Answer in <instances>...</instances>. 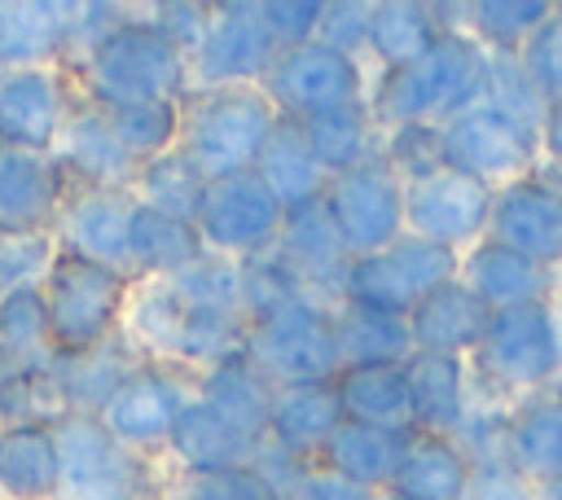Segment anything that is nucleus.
<instances>
[{
  "label": "nucleus",
  "instance_id": "nucleus-39",
  "mask_svg": "<svg viewBox=\"0 0 562 500\" xmlns=\"http://www.w3.org/2000/svg\"><path fill=\"white\" fill-rule=\"evenodd\" d=\"M553 9V0H470V35L487 53H522Z\"/></svg>",
  "mask_w": 562,
  "mask_h": 500
},
{
  "label": "nucleus",
  "instance_id": "nucleus-3",
  "mask_svg": "<svg viewBox=\"0 0 562 500\" xmlns=\"http://www.w3.org/2000/svg\"><path fill=\"white\" fill-rule=\"evenodd\" d=\"M92 92L105 110L136 101H180L189 83V53L154 22H119L88 53Z\"/></svg>",
  "mask_w": 562,
  "mask_h": 500
},
{
  "label": "nucleus",
  "instance_id": "nucleus-15",
  "mask_svg": "<svg viewBox=\"0 0 562 500\" xmlns=\"http://www.w3.org/2000/svg\"><path fill=\"white\" fill-rule=\"evenodd\" d=\"M277 254L294 268V276L329 307H338V294H342V276H347V246L325 211V197L316 202H303V206H290L285 219H281V237H277Z\"/></svg>",
  "mask_w": 562,
  "mask_h": 500
},
{
  "label": "nucleus",
  "instance_id": "nucleus-30",
  "mask_svg": "<svg viewBox=\"0 0 562 500\" xmlns=\"http://www.w3.org/2000/svg\"><path fill=\"white\" fill-rule=\"evenodd\" d=\"M342 417L364 421V425H391V430H413V408H408V377L400 368H342L334 377Z\"/></svg>",
  "mask_w": 562,
  "mask_h": 500
},
{
  "label": "nucleus",
  "instance_id": "nucleus-21",
  "mask_svg": "<svg viewBox=\"0 0 562 500\" xmlns=\"http://www.w3.org/2000/svg\"><path fill=\"white\" fill-rule=\"evenodd\" d=\"M272 395L277 386L250 364L246 351L224 355L220 364H211L202 373V404L211 412H220L241 439H250L255 447L268 443V417H272Z\"/></svg>",
  "mask_w": 562,
  "mask_h": 500
},
{
  "label": "nucleus",
  "instance_id": "nucleus-40",
  "mask_svg": "<svg viewBox=\"0 0 562 500\" xmlns=\"http://www.w3.org/2000/svg\"><path fill=\"white\" fill-rule=\"evenodd\" d=\"M53 206V171L35 154H0V224L9 232H26Z\"/></svg>",
  "mask_w": 562,
  "mask_h": 500
},
{
  "label": "nucleus",
  "instance_id": "nucleus-7",
  "mask_svg": "<svg viewBox=\"0 0 562 500\" xmlns=\"http://www.w3.org/2000/svg\"><path fill=\"white\" fill-rule=\"evenodd\" d=\"M325 211L347 246V254H378L391 241H400L404 228V180L386 167L382 149L351 171L329 175L325 184Z\"/></svg>",
  "mask_w": 562,
  "mask_h": 500
},
{
  "label": "nucleus",
  "instance_id": "nucleus-5",
  "mask_svg": "<svg viewBox=\"0 0 562 500\" xmlns=\"http://www.w3.org/2000/svg\"><path fill=\"white\" fill-rule=\"evenodd\" d=\"M470 360H474L479 386H496L522 399L549 390L562 373V333H558L553 303L544 298V303L492 311V325Z\"/></svg>",
  "mask_w": 562,
  "mask_h": 500
},
{
  "label": "nucleus",
  "instance_id": "nucleus-31",
  "mask_svg": "<svg viewBox=\"0 0 562 500\" xmlns=\"http://www.w3.org/2000/svg\"><path fill=\"white\" fill-rule=\"evenodd\" d=\"M439 35L443 31L435 22V4L430 0H373L369 53L378 57V70L422 57Z\"/></svg>",
  "mask_w": 562,
  "mask_h": 500
},
{
  "label": "nucleus",
  "instance_id": "nucleus-14",
  "mask_svg": "<svg viewBox=\"0 0 562 500\" xmlns=\"http://www.w3.org/2000/svg\"><path fill=\"white\" fill-rule=\"evenodd\" d=\"M487 237L536 259L540 268H562V167L527 171L496 189Z\"/></svg>",
  "mask_w": 562,
  "mask_h": 500
},
{
  "label": "nucleus",
  "instance_id": "nucleus-62",
  "mask_svg": "<svg viewBox=\"0 0 562 500\" xmlns=\"http://www.w3.org/2000/svg\"><path fill=\"white\" fill-rule=\"evenodd\" d=\"M558 18H562V4H558Z\"/></svg>",
  "mask_w": 562,
  "mask_h": 500
},
{
  "label": "nucleus",
  "instance_id": "nucleus-16",
  "mask_svg": "<svg viewBox=\"0 0 562 500\" xmlns=\"http://www.w3.org/2000/svg\"><path fill=\"white\" fill-rule=\"evenodd\" d=\"M413 430L430 439H457L470 417V368L461 355L413 351L404 360Z\"/></svg>",
  "mask_w": 562,
  "mask_h": 500
},
{
  "label": "nucleus",
  "instance_id": "nucleus-38",
  "mask_svg": "<svg viewBox=\"0 0 562 500\" xmlns=\"http://www.w3.org/2000/svg\"><path fill=\"white\" fill-rule=\"evenodd\" d=\"M338 303L364 307V311H382V316H404L408 320V311L417 307V294L404 281V272L391 263V254L378 250V254H356L347 263Z\"/></svg>",
  "mask_w": 562,
  "mask_h": 500
},
{
  "label": "nucleus",
  "instance_id": "nucleus-22",
  "mask_svg": "<svg viewBox=\"0 0 562 500\" xmlns=\"http://www.w3.org/2000/svg\"><path fill=\"white\" fill-rule=\"evenodd\" d=\"M342 399L334 382H307V386H281L272 395V417H268V443L299 452V456H321V447L334 439L342 425Z\"/></svg>",
  "mask_w": 562,
  "mask_h": 500
},
{
  "label": "nucleus",
  "instance_id": "nucleus-26",
  "mask_svg": "<svg viewBox=\"0 0 562 500\" xmlns=\"http://www.w3.org/2000/svg\"><path fill=\"white\" fill-rule=\"evenodd\" d=\"M334 342L342 368H400L417 346L404 316H382L364 307H334Z\"/></svg>",
  "mask_w": 562,
  "mask_h": 500
},
{
  "label": "nucleus",
  "instance_id": "nucleus-54",
  "mask_svg": "<svg viewBox=\"0 0 562 500\" xmlns=\"http://www.w3.org/2000/svg\"><path fill=\"white\" fill-rule=\"evenodd\" d=\"M167 39H176L189 57H193V48L202 44V35H206V26H211V4H189V0H176V4H158L154 9V18H149Z\"/></svg>",
  "mask_w": 562,
  "mask_h": 500
},
{
  "label": "nucleus",
  "instance_id": "nucleus-49",
  "mask_svg": "<svg viewBox=\"0 0 562 500\" xmlns=\"http://www.w3.org/2000/svg\"><path fill=\"white\" fill-rule=\"evenodd\" d=\"M176 500H277V496L255 474V465H241V469H220V474H189L176 487Z\"/></svg>",
  "mask_w": 562,
  "mask_h": 500
},
{
  "label": "nucleus",
  "instance_id": "nucleus-57",
  "mask_svg": "<svg viewBox=\"0 0 562 500\" xmlns=\"http://www.w3.org/2000/svg\"><path fill=\"white\" fill-rule=\"evenodd\" d=\"M540 154H544L553 167H562V101H553V105L544 110V123H540Z\"/></svg>",
  "mask_w": 562,
  "mask_h": 500
},
{
  "label": "nucleus",
  "instance_id": "nucleus-41",
  "mask_svg": "<svg viewBox=\"0 0 562 500\" xmlns=\"http://www.w3.org/2000/svg\"><path fill=\"white\" fill-rule=\"evenodd\" d=\"M119 145L140 162L158 158L171 149V140L180 136V101H136V105H114L105 110Z\"/></svg>",
  "mask_w": 562,
  "mask_h": 500
},
{
  "label": "nucleus",
  "instance_id": "nucleus-8",
  "mask_svg": "<svg viewBox=\"0 0 562 500\" xmlns=\"http://www.w3.org/2000/svg\"><path fill=\"white\" fill-rule=\"evenodd\" d=\"M123 294H127V276L119 268L66 250L48 268V294H44L48 338H57L66 351L105 342V333L123 307Z\"/></svg>",
  "mask_w": 562,
  "mask_h": 500
},
{
  "label": "nucleus",
  "instance_id": "nucleus-53",
  "mask_svg": "<svg viewBox=\"0 0 562 500\" xmlns=\"http://www.w3.org/2000/svg\"><path fill=\"white\" fill-rule=\"evenodd\" d=\"M48 263V241L40 232H4L0 237V289H22L31 272Z\"/></svg>",
  "mask_w": 562,
  "mask_h": 500
},
{
  "label": "nucleus",
  "instance_id": "nucleus-47",
  "mask_svg": "<svg viewBox=\"0 0 562 500\" xmlns=\"http://www.w3.org/2000/svg\"><path fill=\"white\" fill-rule=\"evenodd\" d=\"M369 18H373V0H325L316 39L360 61V53H369Z\"/></svg>",
  "mask_w": 562,
  "mask_h": 500
},
{
  "label": "nucleus",
  "instance_id": "nucleus-27",
  "mask_svg": "<svg viewBox=\"0 0 562 500\" xmlns=\"http://www.w3.org/2000/svg\"><path fill=\"white\" fill-rule=\"evenodd\" d=\"M171 452L184 461L189 474H220V469H241L259 452L250 439H241L220 412H211L202 399H189L184 412L171 425Z\"/></svg>",
  "mask_w": 562,
  "mask_h": 500
},
{
  "label": "nucleus",
  "instance_id": "nucleus-25",
  "mask_svg": "<svg viewBox=\"0 0 562 500\" xmlns=\"http://www.w3.org/2000/svg\"><path fill=\"white\" fill-rule=\"evenodd\" d=\"M202 254H206V241H202L198 224L162 215V211L136 202L132 228H127V259H132V268H140V272H149L158 281H171L184 268H193Z\"/></svg>",
  "mask_w": 562,
  "mask_h": 500
},
{
  "label": "nucleus",
  "instance_id": "nucleus-19",
  "mask_svg": "<svg viewBox=\"0 0 562 500\" xmlns=\"http://www.w3.org/2000/svg\"><path fill=\"white\" fill-rule=\"evenodd\" d=\"M461 281L492 307V311H505V307H522V303H544L553 298L558 289V272L540 268L536 259L483 237L479 246H470L461 254Z\"/></svg>",
  "mask_w": 562,
  "mask_h": 500
},
{
  "label": "nucleus",
  "instance_id": "nucleus-33",
  "mask_svg": "<svg viewBox=\"0 0 562 500\" xmlns=\"http://www.w3.org/2000/svg\"><path fill=\"white\" fill-rule=\"evenodd\" d=\"M57 127V83L40 70H22L0 83V140L35 149Z\"/></svg>",
  "mask_w": 562,
  "mask_h": 500
},
{
  "label": "nucleus",
  "instance_id": "nucleus-42",
  "mask_svg": "<svg viewBox=\"0 0 562 500\" xmlns=\"http://www.w3.org/2000/svg\"><path fill=\"white\" fill-rule=\"evenodd\" d=\"M70 162H75L88 180H97L101 189L127 180L132 167H136V158L119 145V136H114L105 110H101V114H79V118H75V127H70Z\"/></svg>",
  "mask_w": 562,
  "mask_h": 500
},
{
  "label": "nucleus",
  "instance_id": "nucleus-43",
  "mask_svg": "<svg viewBox=\"0 0 562 500\" xmlns=\"http://www.w3.org/2000/svg\"><path fill=\"white\" fill-rule=\"evenodd\" d=\"M483 101L496 105V110H505V114H514L518 123H527V127H536V132H540L544 110H549L544 92L536 88V79L527 75V66H522L518 53H487Z\"/></svg>",
  "mask_w": 562,
  "mask_h": 500
},
{
  "label": "nucleus",
  "instance_id": "nucleus-20",
  "mask_svg": "<svg viewBox=\"0 0 562 500\" xmlns=\"http://www.w3.org/2000/svg\"><path fill=\"white\" fill-rule=\"evenodd\" d=\"M417 430H391V425H364V421H342L334 430V439L321 447L316 465L356 482V487H369V491H386L404 452L413 447Z\"/></svg>",
  "mask_w": 562,
  "mask_h": 500
},
{
  "label": "nucleus",
  "instance_id": "nucleus-52",
  "mask_svg": "<svg viewBox=\"0 0 562 500\" xmlns=\"http://www.w3.org/2000/svg\"><path fill=\"white\" fill-rule=\"evenodd\" d=\"M0 338L9 346H35V342L48 338V307H44V298L35 289L22 285V289L4 294V303H0Z\"/></svg>",
  "mask_w": 562,
  "mask_h": 500
},
{
  "label": "nucleus",
  "instance_id": "nucleus-59",
  "mask_svg": "<svg viewBox=\"0 0 562 500\" xmlns=\"http://www.w3.org/2000/svg\"><path fill=\"white\" fill-rule=\"evenodd\" d=\"M553 316H558V333H562V276H558V289H553Z\"/></svg>",
  "mask_w": 562,
  "mask_h": 500
},
{
  "label": "nucleus",
  "instance_id": "nucleus-12",
  "mask_svg": "<svg viewBox=\"0 0 562 500\" xmlns=\"http://www.w3.org/2000/svg\"><path fill=\"white\" fill-rule=\"evenodd\" d=\"M443 149H448V167L470 171L501 189V184L536 171L540 132L479 96L470 110H461L457 118L443 123Z\"/></svg>",
  "mask_w": 562,
  "mask_h": 500
},
{
  "label": "nucleus",
  "instance_id": "nucleus-35",
  "mask_svg": "<svg viewBox=\"0 0 562 500\" xmlns=\"http://www.w3.org/2000/svg\"><path fill=\"white\" fill-rule=\"evenodd\" d=\"M57 478H61L57 434H48L40 425H18L0 439V482L13 496H22V500L48 496V491H57Z\"/></svg>",
  "mask_w": 562,
  "mask_h": 500
},
{
  "label": "nucleus",
  "instance_id": "nucleus-32",
  "mask_svg": "<svg viewBox=\"0 0 562 500\" xmlns=\"http://www.w3.org/2000/svg\"><path fill=\"white\" fill-rule=\"evenodd\" d=\"M303 127H307L312 154L325 167V175L351 171L356 162H364V158H373L382 149V127L373 123L364 96L342 105V110H329V114H321V118H312Z\"/></svg>",
  "mask_w": 562,
  "mask_h": 500
},
{
  "label": "nucleus",
  "instance_id": "nucleus-61",
  "mask_svg": "<svg viewBox=\"0 0 562 500\" xmlns=\"http://www.w3.org/2000/svg\"><path fill=\"white\" fill-rule=\"evenodd\" d=\"M378 500H413V496H400V491H378Z\"/></svg>",
  "mask_w": 562,
  "mask_h": 500
},
{
  "label": "nucleus",
  "instance_id": "nucleus-44",
  "mask_svg": "<svg viewBox=\"0 0 562 500\" xmlns=\"http://www.w3.org/2000/svg\"><path fill=\"white\" fill-rule=\"evenodd\" d=\"M382 158H386V167L404 184H413V180L448 167L443 127L439 123H404V127H391V132H382Z\"/></svg>",
  "mask_w": 562,
  "mask_h": 500
},
{
  "label": "nucleus",
  "instance_id": "nucleus-28",
  "mask_svg": "<svg viewBox=\"0 0 562 500\" xmlns=\"http://www.w3.org/2000/svg\"><path fill=\"white\" fill-rule=\"evenodd\" d=\"M132 211L136 202L123 197L119 189H97L88 197L75 202L70 211V250L83 254V259H97V263H110V268H132L127 259V228H132Z\"/></svg>",
  "mask_w": 562,
  "mask_h": 500
},
{
  "label": "nucleus",
  "instance_id": "nucleus-45",
  "mask_svg": "<svg viewBox=\"0 0 562 500\" xmlns=\"http://www.w3.org/2000/svg\"><path fill=\"white\" fill-rule=\"evenodd\" d=\"M386 254H391V263L404 272V281L413 285L417 303H422L430 289H439V285H448V281L461 276V254L448 250V246H439V241H430V237H417V232H404L400 241H391Z\"/></svg>",
  "mask_w": 562,
  "mask_h": 500
},
{
  "label": "nucleus",
  "instance_id": "nucleus-58",
  "mask_svg": "<svg viewBox=\"0 0 562 500\" xmlns=\"http://www.w3.org/2000/svg\"><path fill=\"white\" fill-rule=\"evenodd\" d=\"M536 500H562V478L558 482H540L536 487Z\"/></svg>",
  "mask_w": 562,
  "mask_h": 500
},
{
  "label": "nucleus",
  "instance_id": "nucleus-51",
  "mask_svg": "<svg viewBox=\"0 0 562 500\" xmlns=\"http://www.w3.org/2000/svg\"><path fill=\"white\" fill-rule=\"evenodd\" d=\"M325 0H259V13L277 39V48H299L316 39Z\"/></svg>",
  "mask_w": 562,
  "mask_h": 500
},
{
  "label": "nucleus",
  "instance_id": "nucleus-46",
  "mask_svg": "<svg viewBox=\"0 0 562 500\" xmlns=\"http://www.w3.org/2000/svg\"><path fill=\"white\" fill-rule=\"evenodd\" d=\"M171 285L184 294V303L246 311L241 307V259H228V254L206 250L193 268H184L180 276H171Z\"/></svg>",
  "mask_w": 562,
  "mask_h": 500
},
{
  "label": "nucleus",
  "instance_id": "nucleus-23",
  "mask_svg": "<svg viewBox=\"0 0 562 500\" xmlns=\"http://www.w3.org/2000/svg\"><path fill=\"white\" fill-rule=\"evenodd\" d=\"M509 465L531 482H558L562 478V404L540 390L509 408Z\"/></svg>",
  "mask_w": 562,
  "mask_h": 500
},
{
  "label": "nucleus",
  "instance_id": "nucleus-48",
  "mask_svg": "<svg viewBox=\"0 0 562 500\" xmlns=\"http://www.w3.org/2000/svg\"><path fill=\"white\" fill-rule=\"evenodd\" d=\"M180 325H184V298L171 281H158L145 289V298L136 303V333L162 351L176 355V342H180Z\"/></svg>",
  "mask_w": 562,
  "mask_h": 500
},
{
  "label": "nucleus",
  "instance_id": "nucleus-17",
  "mask_svg": "<svg viewBox=\"0 0 562 500\" xmlns=\"http://www.w3.org/2000/svg\"><path fill=\"white\" fill-rule=\"evenodd\" d=\"M487 325H492V307L461 276L430 289L408 311V329H413L417 351H439V355H461V360L479 351Z\"/></svg>",
  "mask_w": 562,
  "mask_h": 500
},
{
  "label": "nucleus",
  "instance_id": "nucleus-34",
  "mask_svg": "<svg viewBox=\"0 0 562 500\" xmlns=\"http://www.w3.org/2000/svg\"><path fill=\"white\" fill-rule=\"evenodd\" d=\"M136 373L132 355L123 342H97V346H83V351H70L61 364H57V386L70 404H79L83 412L88 408H101L114 399V390Z\"/></svg>",
  "mask_w": 562,
  "mask_h": 500
},
{
  "label": "nucleus",
  "instance_id": "nucleus-24",
  "mask_svg": "<svg viewBox=\"0 0 562 500\" xmlns=\"http://www.w3.org/2000/svg\"><path fill=\"white\" fill-rule=\"evenodd\" d=\"M255 175L272 189V197L290 211V206H303V202H316L329 184L325 167L316 162L312 154V140H307V127L299 118H277L259 162H255Z\"/></svg>",
  "mask_w": 562,
  "mask_h": 500
},
{
  "label": "nucleus",
  "instance_id": "nucleus-18",
  "mask_svg": "<svg viewBox=\"0 0 562 500\" xmlns=\"http://www.w3.org/2000/svg\"><path fill=\"white\" fill-rule=\"evenodd\" d=\"M184 404H189V395L171 373L136 364V373L105 404V425L127 447H145V443L171 439V425L184 412Z\"/></svg>",
  "mask_w": 562,
  "mask_h": 500
},
{
  "label": "nucleus",
  "instance_id": "nucleus-11",
  "mask_svg": "<svg viewBox=\"0 0 562 500\" xmlns=\"http://www.w3.org/2000/svg\"><path fill=\"white\" fill-rule=\"evenodd\" d=\"M492 197H496V184L457 167H439L404 184V228L461 254L487 237Z\"/></svg>",
  "mask_w": 562,
  "mask_h": 500
},
{
  "label": "nucleus",
  "instance_id": "nucleus-29",
  "mask_svg": "<svg viewBox=\"0 0 562 500\" xmlns=\"http://www.w3.org/2000/svg\"><path fill=\"white\" fill-rule=\"evenodd\" d=\"M386 491H400V496H413V500H465L470 461L457 447V439L417 434Z\"/></svg>",
  "mask_w": 562,
  "mask_h": 500
},
{
  "label": "nucleus",
  "instance_id": "nucleus-36",
  "mask_svg": "<svg viewBox=\"0 0 562 500\" xmlns=\"http://www.w3.org/2000/svg\"><path fill=\"white\" fill-rule=\"evenodd\" d=\"M75 4H0V61H35L48 57L61 39H70Z\"/></svg>",
  "mask_w": 562,
  "mask_h": 500
},
{
  "label": "nucleus",
  "instance_id": "nucleus-55",
  "mask_svg": "<svg viewBox=\"0 0 562 500\" xmlns=\"http://www.w3.org/2000/svg\"><path fill=\"white\" fill-rule=\"evenodd\" d=\"M465 500H536V487L514 465H479L470 469Z\"/></svg>",
  "mask_w": 562,
  "mask_h": 500
},
{
  "label": "nucleus",
  "instance_id": "nucleus-1",
  "mask_svg": "<svg viewBox=\"0 0 562 500\" xmlns=\"http://www.w3.org/2000/svg\"><path fill=\"white\" fill-rule=\"evenodd\" d=\"M487 48L470 31H443L422 57L386 66L364 88L369 114L382 132L404 123H448L483 96Z\"/></svg>",
  "mask_w": 562,
  "mask_h": 500
},
{
  "label": "nucleus",
  "instance_id": "nucleus-60",
  "mask_svg": "<svg viewBox=\"0 0 562 500\" xmlns=\"http://www.w3.org/2000/svg\"><path fill=\"white\" fill-rule=\"evenodd\" d=\"M549 395H553V399H558V404H562V373H558V382H553V386H549Z\"/></svg>",
  "mask_w": 562,
  "mask_h": 500
},
{
  "label": "nucleus",
  "instance_id": "nucleus-9",
  "mask_svg": "<svg viewBox=\"0 0 562 500\" xmlns=\"http://www.w3.org/2000/svg\"><path fill=\"white\" fill-rule=\"evenodd\" d=\"M268 92V101L299 123H312L329 110H342L351 101L364 96V70L356 57L325 48L321 39L299 44V48H281L272 70L259 83Z\"/></svg>",
  "mask_w": 562,
  "mask_h": 500
},
{
  "label": "nucleus",
  "instance_id": "nucleus-37",
  "mask_svg": "<svg viewBox=\"0 0 562 500\" xmlns=\"http://www.w3.org/2000/svg\"><path fill=\"white\" fill-rule=\"evenodd\" d=\"M206 171L184 154V149H167L158 158H149L140 167V202L162 211V215H176V219H189L198 224V211H202V197H206Z\"/></svg>",
  "mask_w": 562,
  "mask_h": 500
},
{
  "label": "nucleus",
  "instance_id": "nucleus-56",
  "mask_svg": "<svg viewBox=\"0 0 562 500\" xmlns=\"http://www.w3.org/2000/svg\"><path fill=\"white\" fill-rule=\"evenodd\" d=\"M290 500H378V491L356 487V482H347V478H338V474H329V469L316 465V469L299 482V491H294Z\"/></svg>",
  "mask_w": 562,
  "mask_h": 500
},
{
  "label": "nucleus",
  "instance_id": "nucleus-50",
  "mask_svg": "<svg viewBox=\"0 0 562 500\" xmlns=\"http://www.w3.org/2000/svg\"><path fill=\"white\" fill-rule=\"evenodd\" d=\"M518 57H522L527 75L536 79V88L544 92V101H549V105L562 101V18H558V9H553V18L527 39V48H522Z\"/></svg>",
  "mask_w": 562,
  "mask_h": 500
},
{
  "label": "nucleus",
  "instance_id": "nucleus-13",
  "mask_svg": "<svg viewBox=\"0 0 562 500\" xmlns=\"http://www.w3.org/2000/svg\"><path fill=\"white\" fill-rule=\"evenodd\" d=\"M281 219L285 206L272 197V189L255 175H224L206 184L202 211H198V232L206 241V250L228 254V259H255L277 250L281 237Z\"/></svg>",
  "mask_w": 562,
  "mask_h": 500
},
{
  "label": "nucleus",
  "instance_id": "nucleus-10",
  "mask_svg": "<svg viewBox=\"0 0 562 500\" xmlns=\"http://www.w3.org/2000/svg\"><path fill=\"white\" fill-rule=\"evenodd\" d=\"M277 39L259 13V0L211 4V26L189 57V75L202 88H259L277 61Z\"/></svg>",
  "mask_w": 562,
  "mask_h": 500
},
{
  "label": "nucleus",
  "instance_id": "nucleus-2",
  "mask_svg": "<svg viewBox=\"0 0 562 500\" xmlns=\"http://www.w3.org/2000/svg\"><path fill=\"white\" fill-rule=\"evenodd\" d=\"M281 110L268 101L263 88H198L180 101V136L184 149L206 180L255 171Z\"/></svg>",
  "mask_w": 562,
  "mask_h": 500
},
{
  "label": "nucleus",
  "instance_id": "nucleus-4",
  "mask_svg": "<svg viewBox=\"0 0 562 500\" xmlns=\"http://www.w3.org/2000/svg\"><path fill=\"white\" fill-rule=\"evenodd\" d=\"M250 364L281 390V386H307V382H334L342 373L338 342H334V307L303 294L268 316H255L246 325Z\"/></svg>",
  "mask_w": 562,
  "mask_h": 500
},
{
  "label": "nucleus",
  "instance_id": "nucleus-6",
  "mask_svg": "<svg viewBox=\"0 0 562 500\" xmlns=\"http://www.w3.org/2000/svg\"><path fill=\"white\" fill-rule=\"evenodd\" d=\"M57 456L61 500H145L149 491V474L136 447L114 439L110 425L88 412H70L57 425Z\"/></svg>",
  "mask_w": 562,
  "mask_h": 500
}]
</instances>
